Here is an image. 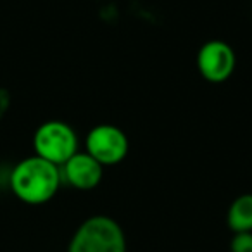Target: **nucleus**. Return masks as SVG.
Wrapping results in <instances>:
<instances>
[{
    "label": "nucleus",
    "mask_w": 252,
    "mask_h": 252,
    "mask_svg": "<svg viewBox=\"0 0 252 252\" xmlns=\"http://www.w3.org/2000/svg\"><path fill=\"white\" fill-rule=\"evenodd\" d=\"M59 169L63 182L76 190L95 189L104 176V166L88 152H76Z\"/></svg>",
    "instance_id": "nucleus-6"
},
{
    "label": "nucleus",
    "mask_w": 252,
    "mask_h": 252,
    "mask_svg": "<svg viewBox=\"0 0 252 252\" xmlns=\"http://www.w3.org/2000/svg\"><path fill=\"white\" fill-rule=\"evenodd\" d=\"M9 107H11V94L5 88H0V121L7 114Z\"/></svg>",
    "instance_id": "nucleus-9"
},
{
    "label": "nucleus",
    "mask_w": 252,
    "mask_h": 252,
    "mask_svg": "<svg viewBox=\"0 0 252 252\" xmlns=\"http://www.w3.org/2000/svg\"><path fill=\"white\" fill-rule=\"evenodd\" d=\"M231 252H252V231H238L230 242Z\"/></svg>",
    "instance_id": "nucleus-8"
},
{
    "label": "nucleus",
    "mask_w": 252,
    "mask_h": 252,
    "mask_svg": "<svg viewBox=\"0 0 252 252\" xmlns=\"http://www.w3.org/2000/svg\"><path fill=\"white\" fill-rule=\"evenodd\" d=\"M87 152L102 166L119 164L128 156L130 140L126 133L114 125H97L85 138Z\"/></svg>",
    "instance_id": "nucleus-4"
},
{
    "label": "nucleus",
    "mask_w": 252,
    "mask_h": 252,
    "mask_svg": "<svg viewBox=\"0 0 252 252\" xmlns=\"http://www.w3.org/2000/svg\"><path fill=\"white\" fill-rule=\"evenodd\" d=\"M226 223L233 233L252 231V193H242L230 204Z\"/></svg>",
    "instance_id": "nucleus-7"
},
{
    "label": "nucleus",
    "mask_w": 252,
    "mask_h": 252,
    "mask_svg": "<svg viewBox=\"0 0 252 252\" xmlns=\"http://www.w3.org/2000/svg\"><path fill=\"white\" fill-rule=\"evenodd\" d=\"M63 183L59 166L30 156L19 161L9 175V187L21 202L30 206H42L52 200Z\"/></svg>",
    "instance_id": "nucleus-1"
},
{
    "label": "nucleus",
    "mask_w": 252,
    "mask_h": 252,
    "mask_svg": "<svg viewBox=\"0 0 252 252\" xmlns=\"http://www.w3.org/2000/svg\"><path fill=\"white\" fill-rule=\"evenodd\" d=\"M33 151L35 156L61 168L78 152V135L71 125L50 119L42 123L33 133Z\"/></svg>",
    "instance_id": "nucleus-3"
},
{
    "label": "nucleus",
    "mask_w": 252,
    "mask_h": 252,
    "mask_svg": "<svg viewBox=\"0 0 252 252\" xmlns=\"http://www.w3.org/2000/svg\"><path fill=\"white\" fill-rule=\"evenodd\" d=\"M237 57L230 43L209 40L197 52V69L209 83H223L233 74Z\"/></svg>",
    "instance_id": "nucleus-5"
},
{
    "label": "nucleus",
    "mask_w": 252,
    "mask_h": 252,
    "mask_svg": "<svg viewBox=\"0 0 252 252\" xmlns=\"http://www.w3.org/2000/svg\"><path fill=\"white\" fill-rule=\"evenodd\" d=\"M67 252H128L121 224L111 216H90L76 228Z\"/></svg>",
    "instance_id": "nucleus-2"
}]
</instances>
